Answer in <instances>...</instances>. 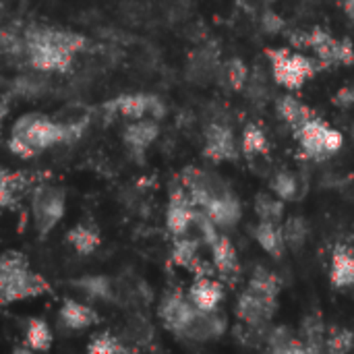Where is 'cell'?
Instances as JSON below:
<instances>
[{"mask_svg": "<svg viewBox=\"0 0 354 354\" xmlns=\"http://www.w3.org/2000/svg\"><path fill=\"white\" fill-rule=\"evenodd\" d=\"M220 299H222L220 284L212 282L207 276L205 278H199L193 284V288H191V303L199 311H212V309H216L218 303H220Z\"/></svg>", "mask_w": 354, "mask_h": 354, "instance_id": "obj_13", "label": "cell"}, {"mask_svg": "<svg viewBox=\"0 0 354 354\" xmlns=\"http://www.w3.org/2000/svg\"><path fill=\"white\" fill-rule=\"evenodd\" d=\"M309 48H313V52L319 56L322 64H332L336 62V54H338V41L328 35L322 29H315L309 33Z\"/></svg>", "mask_w": 354, "mask_h": 354, "instance_id": "obj_18", "label": "cell"}, {"mask_svg": "<svg viewBox=\"0 0 354 354\" xmlns=\"http://www.w3.org/2000/svg\"><path fill=\"white\" fill-rule=\"evenodd\" d=\"M255 236H257L259 245H261L268 253L280 255L282 243H284V234H282V230L276 226V222H266V220H261V224H259L257 230H255Z\"/></svg>", "mask_w": 354, "mask_h": 354, "instance_id": "obj_19", "label": "cell"}, {"mask_svg": "<svg viewBox=\"0 0 354 354\" xmlns=\"http://www.w3.org/2000/svg\"><path fill=\"white\" fill-rule=\"evenodd\" d=\"M297 135L303 149L315 158H326L342 147V135L317 118L307 120L301 129H297Z\"/></svg>", "mask_w": 354, "mask_h": 354, "instance_id": "obj_4", "label": "cell"}, {"mask_svg": "<svg viewBox=\"0 0 354 354\" xmlns=\"http://www.w3.org/2000/svg\"><path fill=\"white\" fill-rule=\"evenodd\" d=\"M156 137H158V124L153 120L137 118V122L129 124L127 131H124L127 145L131 147V151H135L139 156L153 143Z\"/></svg>", "mask_w": 354, "mask_h": 354, "instance_id": "obj_12", "label": "cell"}, {"mask_svg": "<svg viewBox=\"0 0 354 354\" xmlns=\"http://www.w3.org/2000/svg\"><path fill=\"white\" fill-rule=\"evenodd\" d=\"M332 282L340 288L353 286L354 284V257L351 251L338 249L334 255V266H332Z\"/></svg>", "mask_w": 354, "mask_h": 354, "instance_id": "obj_16", "label": "cell"}, {"mask_svg": "<svg viewBox=\"0 0 354 354\" xmlns=\"http://www.w3.org/2000/svg\"><path fill=\"white\" fill-rule=\"evenodd\" d=\"M50 344H52L50 328L39 319L29 322V326H27V346L33 348V351H48Z\"/></svg>", "mask_w": 354, "mask_h": 354, "instance_id": "obj_21", "label": "cell"}, {"mask_svg": "<svg viewBox=\"0 0 354 354\" xmlns=\"http://www.w3.org/2000/svg\"><path fill=\"white\" fill-rule=\"evenodd\" d=\"M64 216V193L60 189L41 187L33 195V224L37 232L48 234Z\"/></svg>", "mask_w": 354, "mask_h": 354, "instance_id": "obj_6", "label": "cell"}, {"mask_svg": "<svg viewBox=\"0 0 354 354\" xmlns=\"http://www.w3.org/2000/svg\"><path fill=\"white\" fill-rule=\"evenodd\" d=\"M83 37L58 31V29H39L29 33L27 54L35 68L39 71H62L68 66L73 54L81 50Z\"/></svg>", "mask_w": 354, "mask_h": 354, "instance_id": "obj_2", "label": "cell"}, {"mask_svg": "<svg viewBox=\"0 0 354 354\" xmlns=\"http://www.w3.org/2000/svg\"><path fill=\"white\" fill-rule=\"evenodd\" d=\"M261 27L268 31V33H280V31H284V27H286V21L280 17V15H276L274 10H266L263 12V17H261Z\"/></svg>", "mask_w": 354, "mask_h": 354, "instance_id": "obj_32", "label": "cell"}, {"mask_svg": "<svg viewBox=\"0 0 354 354\" xmlns=\"http://www.w3.org/2000/svg\"><path fill=\"white\" fill-rule=\"evenodd\" d=\"M249 288H255V290L266 292V295H278V278H276L272 272L259 268V270L253 274Z\"/></svg>", "mask_w": 354, "mask_h": 354, "instance_id": "obj_28", "label": "cell"}, {"mask_svg": "<svg viewBox=\"0 0 354 354\" xmlns=\"http://www.w3.org/2000/svg\"><path fill=\"white\" fill-rule=\"evenodd\" d=\"M336 62H340V64H351V62H354L353 44H351L348 39H342V41H338V54H336Z\"/></svg>", "mask_w": 354, "mask_h": 354, "instance_id": "obj_34", "label": "cell"}, {"mask_svg": "<svg viewBox=\"0 0 354 354\" xmlns=\"http://www.w3.org/2000/svg\"><path fill=\"white\" fill-rule=\"evenodd\" d=\"M222 75L226 79V83L232 87V89H241L245 83H247V77H249V71L245 66L243 60L239 58H230L224 66H222Z\"/></svg>", "mask_w": 354, "mask_h": 354, "instance_id": "obj_23", "label": "cell"}, {"mask_svg": "<svg viewBox=\"0 0 354 354\" xmlns=\"http://www.w3.org/2000/svg\"><path fill=\"white\" fill-rule=\"evenodd\" d=\"M272 189H274V193H276L278 197H282V199H295L299 187H297V180H295L292 174H288V172H278V174L274 176V180H272Z\"/></svg>", "mask_w": 354, "mask_h": 354, "instance_id": "obj_27", "label": "cell"}, {"mask_svg": "<svg viewBox=\"0 0 354 354\" xmlns=\"http://www.w3.org/2000/svg\"><path fill=\"white\" fill-rule=\"evenodd\" d=\"M205 156L214 162H222V160H230L236 156V147H234V137L230 133L228 127L214 122L207 129V145H205Z\"/></svg>", "mask_w": 354, "mask_h": 354, "instance_id": "obj_10", "label": "cell"}, {"mask_svg": "<svg viewBox=\"0 0 354 354\" xmlns=\"http://www.w3.org/2000/svg\"><path fill=\"white\" fill-rule=\"evenodd\" d=\"M46 290V282L27 270V261L21 253H6L0 259V305L37 297Z\"/></svg>", "mask_w": 354, "mask_h": 354, "instance_id": "obj_3", "label": "cell"}, {"mask_svg": "<svg viewBox=\"0 0 354 354\" xmlns=\"http://www.w3.org/2000/svg\"><path fill=\"white\" fill-rule=\"evenodd\" d=\"M81 133L79 124H56L48 116L27 114L21 116L12 127L10 149L23 158H31L41 149H48L60 141L77 139Z\"/></svg>", "mask_w": 354, "mask_h": 354, "instance_id": "obj_1", "label": "cell"}, {"mask_svg": "<svg viewBox=\"0 0 354 354\" xmlns=\"http://www.w3.org/2000/svg\"><path fill=\"white\" fill-rule=\"evenodd\" d=\"M81 286L87 295L97 297V299H106L110 295V284L106 278H89V280H83Z\"/></svg>", "mask_w": 354, "mask_h": 354, "instance_id": "obj_31", "label": "cell"}, {"mask_svg": "<svg viewBox=\"0 0 354 354\" xmlns=\"http://www.w3.org/2000/svg\"><path fill=\"white\" fill-rule=\"evenodd\" d=\"M4 114H6V104H4V102H0V120L4 118Z\"/></svg>", "mask_w": 354, "mask_h": 354, "instance_id": "obj_37", "label": "cell"}, {"mask_svg": "<svg viewBox=\"0 0 354 354\" xmlns=\"http://www.w3.org/2000/svg\"><path fill=\"white\" fill-rule=\"evenodd\" d=\"M68 243L75 247L77 253L87 255V253H91V251L97 247L100 239H97V232L91 230L89 226H75V228L68 232Z\"/></svg>", "mask_w": 354, "mask_h": 354, "instance_id": "obj_20", "label": "cell"}, {"mask_svg": "<svg viewBox=\"0 0 354 354\" xmlns=\"http://www.w3.org/2000/svg\"><path fill=\"white\" fill-rule=\"evenodd\" d=\"M278 112H280V116H282L286 122H290L295 129H301L307 120L313 118L311 110H309L307 106H303L299 100L290 97V95H284V97L278 102Z\"/></svg>", "mask_w": 354, "mask_h": 354, "instance_id": "obj_17", "label": "cell"}, {"mask_svg": "<svg viewBox=\"0 0 354 354\" xmlns=\"http://www.w3.org/2000/svg\"><path fill=\"white\" fill-rule=\"evenodd\" d=\"M209 220L216 226H232L239 218H241V205L232 195H220V197H212V201L207 203V207L203 209Z\"/></svg>", "mask_w": 354, "mask_h": 354, "instance_id": "obj_11", "label": "cell"}, {"mask_svg": "<svg viewBox=\"0 0 354 354\" xmlns=\"http://www.w3.org/2000/svg\"><path fill=\"white\" fill-rule=\"evenodd\" d=\"M172 259L176 266L193 268V263L197 261V241L195 239H178L174 245Z\"/></svg>", "mask_w": 354, "mask_h": 354, "instance_id": "obj_22", "label": "cell"}, {"mask_svg": "<svg viewBox=\"0 0 354 354\" xmlns=\"http://www.w3.org/2000/svg\"><path fill=\"white\" fill-rule=\"evenodd\" d=\"M212 253H214V263H216L220 274L230 276V274L236 272V251H234V247L230 245L228 239L218 236L212 243Z\"/></svg>", "mask_w": 354, "mask_h": 354, "instance_id": "obj_15", "label": "cell"}, {"mask_svg": "<svg viewBox=\"0 0 354 354\" xmlns=\"http://www.w3.org/2000/svg\"><path fill=\"white\" fill-rule=\"evenodd\" d=\"M60 319L71 330H85V328H89L91 324L97 322V315L87 305H81L77 301H66L62 305V309H60Z\"/></svg>", "mask_w": 354, "mask_h": 354, "instance_id": "obj_14", "label": "cell"}, {"mask_svg": "<svg viewBox=\"0 0 354 354\" xmlns=\"http://www.w3.org/2000/svg\"><path fill=\"white\" fill-rule=\"evenodd\" d=\"M268 54L274 62V77L284 87H299L315 73L313 60L301 54H290L288 50H270Z\"/></svg>", "mask_w": 354, "mask_h": 354, "instance_id": "obj_5", "label": "cell"}, {"mask_svg": "<svg viewBox=\"0 0 354 354\" xmlns=\"http://www.w3.org/2000/svg\"><path fill=\"white\" fill-rule=\"evenodd\" d=\"M110 112H118L127 118H143L145 114H151L156 118L164 116V104L153 97V95H122L118 100H114L112 104H108Z\"/></svg>", "mask_w": 354, "mask_h": 354, "instance_id": "obj_8", "label": "cell"}, {"mask_svg": "<svg viewBox=\"0 0 354 354\" xmlns=\"http://www.w3.org/2000/svg\"><path fill=\"white\" fill-rule=\"evenodd\" d=\"M255 209L266 222H278L284 214V205L278 199H272V195H259L255 199Z\"/></svg>", "mask_w": 354, "mask_h": 354, "instance_id": "obj_25", "label": "cell"}, {"mask_svg": "<svg viewBox=\"0 0 354 354\" xmlns=\"http://www.w3.org/2000/svg\"><path fill=\"white\" fill-rule=\"evenodd\" d=\"M89 351H91V353H100V354H112V353H122L124 348H122V346L118 344V340H116V338H112V336H97V338H93V340H91Z\"/></svg>", "mask_w": 354, "mask_h": 354, "instance_id": "obj_30", "label": "cell"}, {"mask_svg": "<svg viewBox=\"0 0 354 354\" xmlns=\"http://www.w3.org/2000/svg\"><path fill=\"white\" fill-rule=\"evenodd\" d=\"M243 149L245 153H266L268 151V141H266V135L259 127L255 124H249L243 133Z\"/></svg>", "mask_w": 354, "mask_h": 354, "instance_id": "obj_24", "label": "cell"}, {"mask_svg": "<svg viewBox=\"0 0 354 354\" xmlns=\"http://www.w3.org/2000/svg\"><path fill=\"white\" fill-rule=\"evenodd\" d=\"M344 8H346V12L354 19V0H346V2H344Z\"/></svg>", "mask_w": 354, "mask_h": 354, "instance_id": "obj_36", "label": "cell"}, {"mask_svg": "<svg viewBox=\"0 0 354 354\" xmlns=\"http://www.w3.org/2000/svg\"><path fill=\"white\" fill-rule=\"evenodd\" d=\"M276 311V295H266L255 288H247L239 299L236 313L249 326H263Z\"/></svg>", "mask_w": 354, "mask_h": 354, "instance_id": "obj_7", "label": "cell"}, {"mask_svg": "<svg viewBox=\"0 0 354 354\" xmlns=\"http://www.w3.org/2000/svg\"><path fill=\"white\" fill-rule=\"evenodd\" d=\"M282 234H284V241L288 243V247L299 249L305 243V239H307V224L301 218H290L284 224Z\"/></svg>", "mask_w": 354, "mask_h": 354, "instance_id": "obj_26", "label": "cell"}, {"mask_svg": "<svg viewBox=\"0 0 354 354\" xmlns=\"http://www.w3.org/2000/svg\"><path fill=\"white\" fill-rule=\"evenodd\" d=\"M336 102H338L340 106H351L354 102V91L353 89H348V87H344V89L336 95Z\"/></svg>", "mask_w": 354, "mask_h": 354, "instance_id": "obj_35", "label": "cell"}, {"mask_svg": "<svg viewBox=\"0 0 354 354\" xmlns=\"http://www.w3.org/2000/svg\"><path fill=\"white\" fill-rule=\"evenodd\" d=\"M195 311L197 309L193 307V303L189 305V301H185L183 295L174 292V295L164 299V303L160 307V317H162V322H164V326L168 330H172L176 334H183L185 328L191 324Z\"/></svg>", "mask_w": 354, "mask_h": 354, "instance_id": "obj_9", "label": "cell"}, {"mask_svg": "<svg viewBox=\"0 0 354 354\" xmlns=\"http://www.w3.org/2000/svg\"><path fill=\"white\" fill-rule=\"evenodd\" d=\"M354 336L346 330H332V336L328 338V351L330 353H348L353 348Z\"/></svg>", "mask_w": 354, "mask_h": 354, "instance_id": "obj_29", "label": "cell"}, {"mask_svg": "<svg viewBox=\"0 0 354 354\" xmlns=\"http://www.w3.org/2000/svg\"><path fill=\"white\" fill-rule=\"evenodd\" d=\"M19 50H21L19 39L12 33H8L6 29L0 27V54H17Z\"/></svg>", "mask_w": 354, "mask_h": 354, "instance_id": "obj_33", "label": "cell"}]
</instances>
